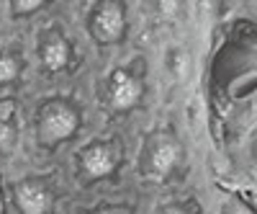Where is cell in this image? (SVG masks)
Returning a JSON list of instances; mask_svg holds the SVG:
<instances>
[{"instance_id":"7","label":"cell","mask_w":257,"mask_h":214,"mask_svg":"<svg viewBox=\"0 0 257 214\" xmlns=\"http://www.w3.org/2000/svg\"><path fill=\"white\" fill-rule=\"evenodd\" d=\"M178 163V145L173 139H162L152 147V153H149V168H152L155 176H167L170 170L175 168Z\"/></svg>"},{"instance_id":"4","label":"cell","mask_w":257,"mask_h":214,"mask_svg":"<svg viewBox=\"0 0 257 214\" xmlns=\"http://www.w3.org/2000/svg\"><path fill=\"white\" fill-rule=\"evenodd\" d=\"M80 163H82V170L88 173L90 178H103L113 173L116 168V150L111 145H90L88 150H82L80 155Z\"/></svg>"},{"instance_id":"5","label":"cell","mask_w":257,"mask_h":214,"mask_svg":"<svg viewBox=\"0 0 257 214\" xmlns=\"http://www.w3.org/2000/svg\"><path fill=\"white\" fill-rule=\"evenodd\" d=\"M16 204L21 214H47L49 194L39 183H21L16 188Z\"/></svg>"},{"instance_id":"6","label":"cell","mask_w":257,"mask_h":214,"mask_svg":"<svg viewBox=\"0 0 257 214\" xmlns=\"http://www.w3.org/2000/svg\"><path fill=\"white\" fill-rule=\"evenodd\" d=\"M70 59V47L67 41H64L59 34H49V39L41 41V62H44V67L57 73L67 65Z\"/></svg>"},{"instance_id":"1","label":"cell","mask_w":257,"mask_h":214,"mask_svg":"<svg viewBox=\"0 0 257 214\" xmlns=\"http://www.w3.org/2000/svg\"><path fill=\"white\" fill-rule=\"evenodd\" d=\"M80 126V116L77 111H72L70 106L64 103H54L49 109L41 114V121H39V137L44 145H54V142H62L77 132Z\"/></svg>"},{"instance_id":"10","label":"cell","mask_w":257,"mask_h":214,"mask_svg":"<svg viewBox=\"0 0 257 214\" xmlns=\"http://www.w3.org/2000/svg\"><path fill=\"white\" fill-rule=\"evenodd\" d=\"M165 214H183V211H180V209H167Z\"/></svg>"},{"instance_id":"11","label":"cell","mask_w":257,"mask_h":214,"mask_svg":"<svg viewBox=\"0 0 257 214\" xmlns=\"http://www.w3.org/2000/svg\"><path fill=\"white\" fill-rule=\"evenodd\" d=\"M103 214H113V211H103Z\"/></svg>"},{"instance_id":"9","label":"cell","mask_w":257,"mask_h":214,"mask_svg":"<svg viewBox=\"0 0 257 214\" xmlns=\"http://www.w3.org/2000/svg\"><path fill=\"white\" fill-rule=\"evenodd\" d=\"M47 3L44 0H13L11 3V11L16 16H24V13H31V11H39V8H44Z\"/></svg>"},{"instance_id":"2","label":"cell","mask_w":257,"mask_h":214,"mask_svg":"<svg viewBox=\"0 0 257 214\" xmlns=\"http://www.w3.org/2000/svg\"><path fill=\"white\" fill-rule=\"evenodd\" d=\"M90 34L95 41L111 44L123 34V8L116 3H100L90 16Z\"/></svg>"},{"instance_id":"3","label":"cell","mask_w":257,"mask_h":214,"mask_svg":"<svg viewBox=\"0 0 257 214\" xmlns=\"http://www.w3.org/2000/svg\"><path fill=\"white\" fill-rule=\"evenodd\" d=\"M144 88H142V83L134 78V75H128L126 70H116L111 75V85H108V103L113 106V109L123 111V109H132V106L142 98Z\"/></svg>"},{"instance_id":"8","label":"cell","mask_w":257,"mask_h":214,"mask_svg":"<svg viewBox=\"0 0 257 214\" xmlns=\"http://www.w3.org/2000/svg\"><path fill=\"white\" fill-rule=\"evenodd\" d=\"M18 62L11 57V54H0V85L3 83H11L18 78Z\"/></svg>"}]
</instances>
